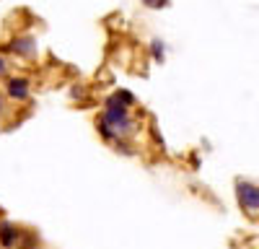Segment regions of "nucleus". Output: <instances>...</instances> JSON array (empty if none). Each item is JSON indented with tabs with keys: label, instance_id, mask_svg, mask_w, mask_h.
<instances>
[{
	"label": "nucleus",
	"instance_id": "obj_1",
	"mask_svg": "<svg viewBox=\"0 0 259 249\" xmlns=\"http://www.w3.org/2000/svg\"><path fill=\"white\" fill-rule=\"evenodd\" d=\"M99 124H104L109 133H114V138H119L122 133H130L133 130V119H130V112L127 107H122V104H117V99H106V112L101 114Z\"/></svg>",
	"mask_w": 259,
	"mask_h": 249
},
{
	"label": "nucleus",
	"instance_id": "obj_2",
	"mask_svg": "<svg viewBox=\"0 0 259 249\" xmlns=\"http://www.w3.org/2000/svg\"><path fill=\"white\" fill-rule=\"evenodd\" d=\"M236 195H239V202L246 213H251V216L259 213V187H254L249 182H239L236 184Z\"/></svg>",
	"mask_w": 259,
	"mask_h": 249
},
{
	"label": "nucleus",
	"instance_id": "obj_3",
	"mask_svg": "<svg viewBox=\"0 0 259 249\" xmlns=\"http://www.w3.org/2000/svg\"><path fill=\"white\" fill-rule=\"evenodd\" d=\"M29 91H31V83H29V78H24V75L8 78V83H6V94H8V99H13V101L29 99Z\"/></svg>",
	"mask_w": 259,
	"mask_h": 249
},
{
	"label": "nucleus",
	"instance_id": "obj_4",
	"mask_svg": "<svg viewBox=\"0 0 259 249\" xmlns=\"http://www.w3.org/2000/svg\"><path fill=\"white\" fill-rule=\"evenodd\" d=\"M8 50L16 52V55H21V57H34L39 52V45H36V39L31 34H24V36H16L11 45H8Z\"/></svg>",
	"mask_w": 259,
	"mask_h": 249
},
{
	"label": "nucleus",
	"instance_id": "obj_5",
	"mask_svg": "<svg viewBox=\"0 0 259 249\" xmlns=\"http://www.w3.org/2000/svg\"><path fill=\"white\" fill-rule=\"evenodd\" d=\"M18 236H21V231H18V228H16L11 221H0V246H6V249H16Z\"/></svg>",
	"mask_w": 259,
	"mask_h": 249
},
{
	"label": "nucleus",
	"instance_id": "obj_6",
	"mask_svg": "<svg viewBox=\"0 0 259 249\" xmlns=\"http://www.w3.org/2000/svg\"><path fill=\"white\" fill-rule=\"evenodd\" d=\"M16 249H36V239H34L31 234H21Z\"/></svg>",
	"mask_w": 259,
	"mask_h": 249
},
{
	"label": "nucleus",
	"instance_id": "obj_7",
	"mask_svg": "<svg viewBox=\"0 0 259 249\" xmlns=\"http://www.w3.org/2000/svg\"><path fill=\"white\" fill-rule=\"evenodd\" d=\"M114 99H117V104H122V107H133V104H135V96L130 91H117Z\"/></svg>",
	"mask_w": 259,
	"mask_h": 249
},
{
	"label": "nucleus",
	"instance_id": "obj_8",
	"mask_svg": "<svg viewBox=\"0 0 259 249\" xmlns=\"http://www.w3.org/2000/svg\"><path fill=\"white\" fill-rule=\"evenodd\" d=\"M150 50H153V57L156 60H163V42L153 39V42H150Z\"/></svg>",
	"mask_w": 259,
	"mask_h": 249
},
{
	"label": "nucleus",
	"instance_id": "obj_9",
	"mask_svg": "<svg viewBox=\"0 0 259 249\" xmlns=\"http://www.w3.org/2000/svg\"><path fill=\"white\" fill-rule=\"evenodd\" d=\"M143 3L148 6V8H161V6H166L168 0H143Z\"/></svg>",
	"mask_w": 259,
	"mask_h": 249
},
{
	"label": "nucleus",
	"instance_id": "obj_10",
	"mask_svg": "<svg viewBox=\"0 0 259 249\" xmlns=\"http://www.w3.org/2000/svg\"><path fill=\"white\" fill-rule=\"evenodd\" d=\"M8 73V62H6V57H0V75H6Z\"/></svg>",
	"mask_w": 259,
	"mask_h": 249
},
{
	"label": "nucleus",
	"instance_id": "obj_11",
	"mask_svg": "<svg viewBox=\"0 0 259 249\" xmlns=\"http://www.w3.org/2000/svg\"><path fill=\"white\" fill-rule=\"evenodd\" d=\"M0 107H3V99H0Z\"/></svg>",
	"mask_w": 259,
	"mask_h": 249
}]
</instances>
